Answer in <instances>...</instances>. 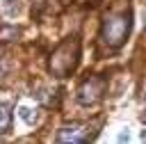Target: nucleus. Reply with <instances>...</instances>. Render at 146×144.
I'll return each instance as SVG.
<instances>
[{"label":"nucleus","instance_id":"3","mask_svg":"<svg viewBox=\"0 0 146 144\" xmlns=\"http://www.w3.org/2000/svg\"><path fill=\"white\" fill-rule=\"evenodd\" d=\"M105 94V78H89V80H84L82 85H80V89H78V101L82 103V105H91V103H96V101H100V96Z\"/></svg>","mask_w":146,"mask_h":144},{"label":"nucleus","instance_id":"6","mask_svg":"<svg viewBox=\"0 0 146 144\" xmlns=\"http://www.w3.org/2000/svg\"><path fill=\"white\" fill-rule=\"evenodd\" d=\"M18 2L21 0H2V11L5 14H16L18 11Z\"/></svg>","mask_w":146,"mask_h":144},{"label":"nucleus","instance_id":"1","mask_svg":"<svg viewBox=\"0 0 146 144\" xmlns=\"http://www.w3.org/2000/svg\"><path fill=\"white\" fill-rule=\"evenodd\" d=\"M130 32V14L128 11H110L103 18V32L100 39L110 48H119Z\"/></svg>","mask_w":146,"mask_h":144},{"label":"nucleus","instance_id":"5","mask_svg":"<svg viewBox=\"0 0 146 144\" xmlns=\"http://www.w3.org/2000/svg\"><path fill=\"white\" fill-rule=\"evenodd\" d=\"M9 119H11V105L2 103V133H9Z\"/></svg>","mask_w":146,"mask_h":144},{"label":"nucleus","instance_id":"4","mask_svg":"<svg viewBox=\"0 0 146 144\" xmlns=\"http://www.w3.org/2000/svg\"><path fill=\"white\" fill-rule=\"evenodd\" d=\"M84 139H87V130L82 126H68L57 133V142H84Z\"/></svg>","mask_w":146,"mask_h":144},{"label":"nucleus","instance_id":"2","mask_svg":"<svg viewBox=\"0 0 146 144\" xmlns=\"http://www.w3.org/2000/svg\"><path fill=\"white\" fill-rule=\"evenodd\" d=\"M78 55H80L78 41H75V39H66V41L59 43L57 50L52 53V57H50V71H52L57 78H66V75L75 69Z\"/></svg>","mask_w":146,"mask_h":144}]
</instances>
